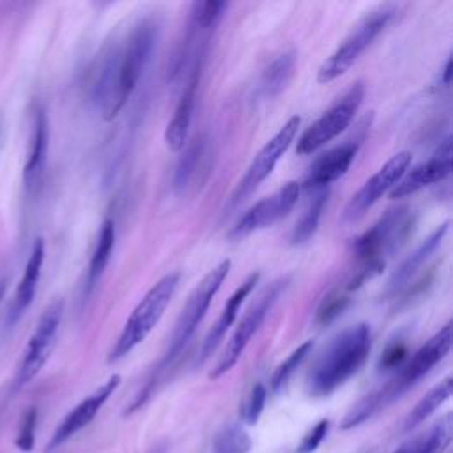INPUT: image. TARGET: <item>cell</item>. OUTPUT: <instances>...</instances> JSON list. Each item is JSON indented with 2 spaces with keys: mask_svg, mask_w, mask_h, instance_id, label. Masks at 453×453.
<instances>
[{
  "mask_svg": "<svg viewBox=\"0 0 453 453\" xmlns=\"http://www.w3.org/2000/svg\"><path fill=\"white\" fill-rule=\"evenodd\" d=\"M159 27L152 18L140 19L101 55L92 85L94 103L104 120H113L136 88L157 42Z\"/></svg>",
  "mask_w": 453,
  "mask_h": 453,
  "instance_id": "1",
  "label": "cell"
},
{
  "mask_svg": "<svg viewBox=\"0 0 453 453\" xmlns=\"http://www.w3.org/2000/svg\"><path fill=\"white\" fill-rule=\"evenodd\" d=\"M372 349L370 326L354 324L340 331L324 349L308 377L313 396H326L349 380L365 365Z\"/></svg>",
  "mask_w": 453,
  "mask_h": 453,
  "instance_id": "2",
  "label": "cell"
},
{
  "mask_svg": "<svg viewBox=\"0 0 453 453\" xmlns=\"http://www.w3.org/2000/svg\"><path fill=\"white\" fill-rule=\"evenodd\" d=\"M414 218L411 209L396 207L388 211L379 218L366 232H363L352 244V255L356 269L343 287L345 290H354L363 281L379 274L386 264V258L391 257L412 232Z\"/></svg>",
  "mask_w": 453,
  "mask_h": 453,
  "instance_id": "3",
  "label": "cell"
},
{
  "mask_svg": "<svg viewBox=\"0 0 453 453\" xmlns=\"http://www.w3.org/2000/svg\"><path fill=\"white\" fill-rule=\"evenodd\" d=\"M453 334H451V322H446L434 336L423 343L405 365L400 366L398 373L377 391L366 395L357 402L361 412L366 418H372L382 407L391 403L402 393H405L411 386H414L421 377H425L451 349Z\"/></svg>",
  "mask_w": 453,
  "mask_h": 453,
  "instance_id": "4",
  "label": "cell"
},
{
  "mask_svg": "<svg viewBox=\"0 0 453 453\" xmlns=\"http://www.w3.org/2000/svg\"><path fill=\"white\" fill-rule=\"evenodd\" d=\"M179 281L180 273L173 271L165 274L147 290V294L138 301V304L124 322L122 331L108 354L110 363L127 356L136 345H140L150 334V331L157 326L165 310L168 308L179 287Z\"/></svg>",
  "mask_w": 453,
  "mask_h": 453,
  "instance_id": "5",
  "label": "cell"
},
{
  "mask_svg": "<svg viewBox=\"0 0 453 453\" xmlns=\"http://www.w3.org/2000/svg\"><path fill=\"white\" fill-rule=\"evenodd\" d=\"M230 265H232V262L228 258L221 260L193 288V292L189 294L186 304L182 306V311H180V315L175 322V327H173V331L168 338V345H166V350H165V354L159 361L157 372H163L166 366H170V363L180 354V350L191 340L198 324L205 317L212 297L218 294L225 278L228 276Z\"/></svg>",
  "mask_w": 453,
  "mask_h": 453,
  "instance_id": "6",
  "label": "cell"
},
{
  "mask_svg": "<svg viewBox=\"0 0 453 453\" xmlns=\"http://www.w3.org/2000/svg\"><path fill=\"white\" fill-rule=\"evenodd\" d=\"M395 5L384 4L366 12L340 42V46L320 64L317 71L319 83H329L347 73L373 39L386 28L395 14Z\"/></svg>",
  "mask_w": 453,
  "mask_h": 453,
  "instance_id": "7",
  "label": "cell"
},
{
  "mask_svg": "<svg viewBox=\"0 0 453 453\" xmlns=\"http://www.w3.org/2000/svg\"><path fill=\"white\" fill-rule=\"evenodd\" d=\"M287 281L285 280H278L274 283H271L257 299L255 303L248 308V311L244 313V317L241 319V322L237 324L235 331L232 333L230 340L226 342L223 352L219 354L214 368L211 370L209 377L211 379H219L221 375H225L226 372H230L235 363L239 361V357L242 356L244 349L248 347V343L251 342V338L255 336V333L260 329L262 322L265 320L267 313L271 311L273 304L276 303V299L280 297V294L285 290Z\"/></svg>",
  "mask_w": 453,
  "mask_h": 453,
  "instance_id": "8",
  "label": "cell"
},
{
  "mask_svg": "<svg viewBox=\"0 0 453 453\" xmlns=\"http://www.w3.org/2000/svg\"><path fill=\"white\" fill-rule=\"evenodd\" d=\"M363 97L365 85L361 81L352 83L329 110H326L308 129H304L297 140L296 152L301 156L311 154L336 138L354 119Z\"/></svg>",
  "mask_w": 453,
  "mask_h": 453,
  "instance_id": "9",
  "label": "cell"
},
{
  "mask_svg": "<svg viewBox=\"0 0 453 453\" xmlns=\"http://www.w3.org/2000/svg\"><path fill=\"white\" fill-rule=\"evenodd\" d=\"M299 126H301V117L294 115L273 134V138L265 142V145L257 152V156L251 159L250 166L246 168L244 175L237 182L232 195V203L242 202L251 191H255L260 186L262 180L267 179V175L274 170L280 157L287 152V149L294 142L299 131Z\"/></svg>",
  "mask_w": 453,
  "mask_h": 453,
  "instance_id": "10",
  "label": "cell"
},
{
  "mask_svg": "<svg viewBox=\"0 0 453 453\" xmlns=\"http://www.w3.org/2000/svg\"><path fill=\"white\" fill-rule=\"evenodd\" d=\"M64 313V301L55 299L41 315L35 329L32 331L28 343L23 352V359L19 363L16 373V386L28 384L46 365L57 338V331Z\"/></svg>",
  "mask_w": 453,
  "mask_h": 453,
  "instance_id": "11",
  "label": "cell"
},
{
  "mask_svg": "<svg viewBox=\"0 0 453 453\" xmlns=\"http://www.w3.org/2000/svg\"><path fill=\"white\" fill-rule=\"evenodd\" d=\"M412 161V154L407 150L396 152L391 156L349 200V203L343 209L342 219L343 221H356L365 216V212L373 207L384 193L391 191L396 182L403 177V173L409 170Z\"/></svg>",
  "mask_w": 453,
  "mask_h": 453,
  "instance_id": "12",
  "label": "cell"
},
{
  "mask_svg": "<svg viewBox=\"0 0 453 453\" xmlns=\"http://www.w3.org/2000/svg\"><path fill=\"white\" fill-rule=\"evenodd\" d=\"M299 191H301V186L296 180H290L273 195L258 200L241 216V219L230 230V237L242 239L253 232H258L274 225L294 209L299 198Z\"/></svg>",
  "mask_w": 453,
  "mask_h": 453,
  "instance_id": "13",
  "label": "cell"
},
{
  "mask_svg": "<svg viewBox=\"0 0 453 453\" xmlns=\"http://www.w3.org/2000/svg\"><path fill=\"white\" fill-rule=\"evenodd\" d=\"M120 384V377L119 375H111L103 386H99L92 395H88L87 398H83L62 421L60 425L55 428L48 446H46V453L55 451L57 448H60L65 441H69L74 434H78L81 428H85L99 412V409L104 405V402L111 396V393L119 388Z\"/></svg>",
  "mask_w": 453,
  "mask_h": 453,
  "instance_id": "14",
  "label": "cell"
},
{
  "mask_svg": "<svg viewBox=\"0 0 453 453\" xmlns=\"http://www.w3.org/2000/svg\"><path fill=\"white\" fill-rule=\"evenodd\" d=\"M451 173V136H446L435 152L423 163L407 170L389 191L391 198H405L425 186L439 182Z\"/></svg>",
  "mask_w": 453,
  "mask_h": 453,
  "instance_id": "15",
  "label": "cell"
},
{
  "mask_svg": "<svg viewBox=\"0 0 453 453\" xmlns=\"http://www.w3.org/2000/svg\"><path fill=\"white\" fill-rule=\"evenodd\" d=\"M200 67H202L200 58H196L195 65H193V71H191V76H189L188 83L184 85L182 94L179 97V103L173 110V115L166 124L165 143L172 152H179L186 145L188 133H189L191 120H193L196 88H198V80H200Z\"/></svg>",
  "mask_w": 453,
  "mask_h": 453,
  "instance_id": "16",
  "label": "cell"
},
{
  "mask_svg": "<svg viewBox=\"0 0 453 453\" xmlns=\"http://www.w3.org/2000/svg\"><path fill=\"white\" fill-rule=\"evenodd\" d=\"M356 143H343L320 154L310 166V172L303 182L304 191L308 193L315 189H327L331 182L340 179L349 170L350 163L356 157Z\"/></svg>",
  "mask_w": 453,
  "mask_h": 453,
  "instance_id": "17",
  "label": "cell"
},
{
  "mask_svg": "<svg viewBox=\"0 0 453 453\" xmlns=\"http://www.w3.org/2000/svg\"><path fill=\"white\" fill-rule=\"evenodd\" d=\"M260 274L258 273H251L235 290L234 294L226 299L218 320L214 322V326L211 327V331L207 333L203 343H202V349H200V359L198 363H203L205 359L211 357V354L218 349V345L221 343V340L225 338L226 331L230 329V326L234 324L239 310H241V304L244 303V299L250 296V292L253 290V287L257 285Z\"/></svg>",
  "mask_w": 453,
  "mask_h": 453,
  "instance_id": "18",
  "label": "cell"
},
{
  "mask_svg": "<svg viewBox=\"0 0 453 453\" xmlns=\"http://www.w3.org/2000/svg\"><path fill=\"white\" fill-rule=\"evenodd\" d=\"M46 154H48V120L42 108L34 111L32 120V133L28 142V154L23 170V182L27 191H35L41 184L46 166Z\"/></svg>",
  "mask_w": 453,
  "mask_h": 453,
  "instance_id": "19",
  "label": "cell"
},
{
  "mask_svg": "<svg viewBox=\"0 0 453 453\" xmlns=\"http://www.w3.org/2000/svg\"><path fill=\"white\" fill-rule=\"evenodd\" d=\"M42 262H44V241L41 237L35 239V242L32 244V251L28 255L23 276L18 283L16 294H14V311L19 315L23 313L37 290V283L41 278V269H42Z\"/></svg>",
  "mask_w": 453,
  "mask_h": 453,
  "instance_id": "20",
  "label": "cell"
},
{
  "mask_svg": "<svg viewBox=\"0 0 453 453\" xmlns=\"http://www.w3.org/2000/svg\"><path fill=\"white\" fill-rule=\"evenodd\" d=\"M446 232H448V221L442 223L441 226H437V228L411 253V257H407V258L400 264V267L393 273V276H391V280H389V288H391V290L400 288L411 276H414V274L419 271V267L430 258V255H432V253L437 250V246L442 242V237L446 235Z\"/></svg>",
  "mask_w": 453,
  "mask_h": 453,
  "instance_id": "21",
  "label": "cell"
},
{
  "mask_svg": "<svg viewBox=\"0 0 453 453\" xmlns=\"http://www.w3.org/2000/svg\"><path fill=\"white\" fill-rule=\"evenodd\" d=\"M296 71V51H285L278 55L267 69L262 73L260 90L265 97H274L287 88Z\"/></svg>",
  "mask_w": 453,
  "mask_h": 453,
  "instance_id": "22",
  "label": "cell"
},
{
  "mask_svg": "<svg viewBox=\"0 0 453 453\" xmlns=\"http://www.w3.org/2000/svg\"><path fill=\"white\" fill-rule=\"evenodd\" d=\"M113 244H115V225L111 219H104L99 228L97 242H96V248H94L90 262H88V271H87V290L88 292L94 288V285L103 276V273L110 262Z\"/></svg>",
  "mask_w": 453,
  "mask_h": 453,
  "instance_id": "23",
  "label": "cell"
},
{
  "mask_svg": "<svg viewBox=\"0 0 453 453\" xmlns=\"http://www.w3.org/2000/svg\"><path fill=\"white\" fill-rule=\"evenodd\" d=\"M326 200H327V189L308 191V200L303 209V214L296 221L292 234H290L292 244H303L315 234Z\"/></svg>",
  "mask_w": 453,
  "mask_h": 453,
  "instance_id": "24",
  "label": "cell"
},
{
  "mask_svg": "<svg viewBox=\"0 0 453 453\" xmlns=\"http://www.w3.org/2000/svg\"><path fill=\"white\" fill-rule=\"evenodd\" d=\"M451 389H453V380L451 377L442 379L437 386H434L414 407L412 411L407 414L405 421H403V430H414L418 425H421L426 418H430L449 396H451Z\"/></svg>",
  "mask_w": 453,
  "mask_h": 453,
  "instance_id": "25",
  "label": "cell"
},
{
  "mask_svg": "<svg viewBox=\"0 0 453 453\" xmlns=\"http://www.w3.org/2000/svg\"><path fill=\"white\" fill-rule=\"evenodd\" d=\"M251 437L237 425L223 428L214 441V453H250Z\"/></svg>",
  "mask_w": 453,
  "mask_h": 453,
  "instance_id": "26",
  "label": "cell"
},
{
  "mask_svg": "<svg viewBox=\"0 0 453 453\" xmlns=\"http://www.w3.org/2000/svg\"><path fill=\"white\" fill-rule=\"evenodd\" d=\"M313 349V342L306 340L304 343H301L296 350L290 352V356L274 370L273 377H271V388L274 391H280L287 380L290 379V375L296 372V368L304 361V357L310 354V350Z\"/></svg>",
  "mask_w": 453,
  "mask_h": 453,
  "instance_id": "27",
  "label": "cell"
},
{
  "mask_svg": "<svg viewBox=\"0 0 453 453\" xmlns=\"http://www.w3.org/2000/svg\"><path fill=\"white\" fill-rule=\"evenodd\" d=\"M225 9V2H195L191 7V25L198 30H209L218 23Z\"/></svg>",
  "mask_w": 453,
  "mask_h": 453,
  "instance_id": "28",
  "label": "cell"
},
{
  "mask_svg": "<svg viewBox=\"0 0 453 453\" xmlns=\"http://www.w3.org/2000/svg\"><path fill=\"white\" fill-rule=\"evenodd\" d=\"M200 154H202V143L195 142L193 145L188 147V150L180 157L177 170H175V179H173L175 189H184L188 186V182L191 180V177L195 175V170L198 166Z\"/></svg>",
  "mask_w": 453,
  "mask_h": 453,
  "instance_id": "29",
  "label": "cell"
},
{
  "mask_svg": "<svg viewBox=\"0 0 453 453\" xmlns=\"http://www.w3.org/2000/svg\"><path fill=\"white\" fill-rule=\"evenodd\" d=\"M345 292H347L345 288H342V290L338 288V290H334V292H331L329 296L324 297V301H322V304L319 306V311H317V322L319 324H327L343 311V308L349 303V297H347Z\"/></svg>",
  "mask_w": 453,
  "mask_h": 453,
  "instance_id": "30",
  "label": "cell"
},
{
  "mask_svg": "<svg viewBox=\"0 0 453 453\" xmlns=\"http://www.w3.org/2000/svg\"><path fill=\"white\" fill-rule=\"evenodd\" d=\"M35 425H37V409L28 407L19 421V430L18 437L14 441L16 448L21 451H30L35 441Z\"/></svg>",
  "mask_w": 453,
  "mask_h": 453,
  "instance_id": "31",
  "label": "cell"
},
{
  "mask_svg": "<svg viewBox=\"0 0 453 453\" xmlns=\"http://www.w3.org/2000/svg\"><path fill=\"white\" fill-rule=\"evenodd\" d=\"M265 396H267V391H265L264 384H255L251 388V393L244 403V419L250 425L258 421V416L262 414V409L265 403Z\"/></svg>",
  "mask_w": 453,
  "mask_h": 453,
  "instance_id": "32",
  "label": "cell"
},
{
  "mask_svg": "<svg viewBox=\"0 0 453 453\" xmlns=\"http://www.w3.org/2000/svg\"><path fill=\"white\" fill-rule=\"evenodd\" d=\"M327 428H329V421L327 419H320L306 435L304 439L301 441L299 448L296 453H311L317 449V446L322 442V439L326 437L327 434Z\"/></svg>",
  "mask_w": 453,
  "mask_h": 453,
  "instance_id": "33",
  "label": "cell"
},
{
  "mask_svg": "<svg viewBox=\"0 0 453 453\" xmlns=\"http://www.w3.org/2000/svg\"><path fill=\"white\" fill-rule=\"evenodd\" d=\"M405 357V347L400 343H395L393 347L388 349V352L384 354V357L380 359V366L389 368L395 365H400V361Z\"/></svg>",
  "mask_w": 453,
  "mask_h": 453,
  "instance_id": "34",
  "label": "cell"
},
{
  "mask_svg": "<svg viewBox=\"0 0 453 453\" xmlns=\"http://www.w3.org/2000/svg\"><path fill=\"white\" fill-rule=\"evenodd\" d=\"M449 76H451V58L448 57V60L444 62V69H442V83L449 85Z\"/></svg>",
  "mask_w": 453,
  "mask_h": 453,
  "instance_id": "35",
  "label": "cell"
},
{
  "mask_svg": "<svg viewBox=\"0 0 453 453\" xmlns=\"http://www.w3.org/2000/svg\"><path fill=\"white\" fill-rule=\"evenodd\" d=\"M2 296H4V288L0 287V299H2Z\"/></svg>",
  "mask_w": 453,
  "mask_h": 453,
  "instance_id": "36",
  "label": "cell"
}]
</instances>
